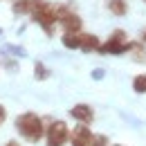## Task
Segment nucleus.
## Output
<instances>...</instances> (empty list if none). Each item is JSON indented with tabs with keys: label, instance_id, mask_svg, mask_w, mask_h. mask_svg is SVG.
<instances>
[{
	"label": "nucleus",
	"instance_id": "f257e3e1",
	"mask_svg": "<svg viewBox=\"0 0 146 146\" xmlns=\"http://www.w3.org/2000/svg\"><path fill=\"white\" fill-rule=\"evenodd\" d=\"M16 130H18L20 137H25L27 142L36 144L43 139L45 135V126H43V119L38 117L36 112H23L16 117Z\"/></svg>",
	"mask_w": 146,
	"mask_h": 146
},
{
	"label": "nucleus",
	"instance_id": "f03ea898",
	"mask_svg": "<svg viewBox=\"0 0 146 146\" xmlns=\"http://www.w3.org/2000/svg\"><path fill=\"white\" fill-rule=\"evenodd\" d=\"M32 18H34V23H36L47 36L54 34V23L58 20V16H56V7L52 2H47V0H34Z\"/></svg>",
	"mask_w": 146,
	"mask_h": 146
},
{
	"label": "nucleus",
	"instance_id": "7ed1b4c3",
	"mask_svg": "<svg viewBox=\"0 0 146 146\" xmlns=\"http://www.w3.org/2000/svg\"><path fill=\"white\" fill-rule=\"evenodd\" d=\"M56 16H58L61 27L65 29V34H81L83 20H81V16L74 11L70 5H61V7H56Z\"/></svg>",
	"mask_w": 146,
	"mask_h": 146
},
{
	"label": "nucleus",
	"instance_id": "20e7f679",
	"mask_svg": "<svg viewBox=\"0 0 146 146\" xmlns=\"http://www.w3.org/2000/svg\"><path fill=\"white\" fill-rule=\"evenodd\" d=\"M128 47H130L128 34L124 29H115V32L110 34L108 40L99 45L97 52H99V54H124V52H128Z\"/></svg>",
	"mask_w": 146,
	"mask_h": 146
},
{
	"label": "nucleus",
	"instance_id": "39448f33",
	"mask_svg": "<svg viewBox=\"0 0 146 146\" xmlns=\"http://www.w3.org/2000/svg\"><path fill=\"white\" fill-rule=\"evenodd\" d=\"M45 137H47V146H63L68 139H70V130H68V124L56 119L50 124V128H45Z\"/></svg>",
	"mask_w": 146,
	"mask_h": 146
},
{
	"label": "nucleus",
	"instance_id": "423d86ee",
	"mask_svg": "<svg viewBox=\"0 0 146 146\" xmlns=\"http://www.w3.org/2000/svg\"><path fill=\"white\" fill-rule=\"evenodd\" d=\"M90 137H92V133H90V128H88V124H79L70 133V144L72 146H88Z\"/></svg>",
	"mask_w": 146,
	"mask_h": 146
},
{
	"label": "nucleus",
	"instance_id": "0eeeda50",
	"mask_svg": "<svg viewBox=\"0 0 146 146\" xmlns=\"http://www.w3.org/2000/svg\"><path fill=\"white\" fill-rule=\"evenodd\" d=\"M70 115L81 124H92V119H94V112H92V108L88 104H74L70 108Z\"/></svg>",
	"mask_w": 146,
	"mask_h": 146
},
{
	"label": "nucleus",
	"instance_id": "6e6552de",
	"mask_svg": "<svg viewBox=\"0 0 146 146\" xmlns=\"http://www.w3.org/2000/svg\"><path fill=\"white\" fill-rule=\"evenodd\" d=\"M99 36H94V34H81V47L79 50H83V52H97L99 50Z\"/></svg>",
	"mask_w": 146,
	"mask_h": 146
},
{
	"label": "nucleus",
	"instance_id": "1a4fd4ad",
	"mask_svg": "<svg viewBox=\"0 0 146 146\" xmlns=\"http://www.w3.org/2000/svg\"><path fill=\"white\" fill-rule=\"evenodd\" d=\"M106 7H108L110 14H115V16H126V11H128V2L126 0H108Z\"/></svg>",
	"mask_w": 146,
	"mask_h": 146
},
{
	"label": "nucleus",
	"instance_id": "9d476101",
	"mask_svg": "<svg viewBox=\"0 0 146 146\" xmlns=\"http://www.w3.org/2000/svg\"><path fill=\"white\" fill-rule=\"evenodd\" d=\"M32 7H34V0H16L11 5V11L14 14H32Z\"/></svg>",
	"mask_w": 146,
	"mask_h": 146
},
{
	"label": "nucleus",
	"instance_id": "9b49d317",
	"mask_svg": "<svg viewBox=\"0 0 146 146\" xmlns=\"http://www.w3.org/2000/svg\"><path fill=\"white\" fill-rule=\"evenodd\" d=\"M61 43H63L68 50H79V47H81V34H63Z\"/></svg>",
	"mask_w": 146,
	"mask_h": 146
},
{
	"label": "nucleus",
	"instance_id": "f8f14e48",
	"mask_svg": "<svg viewBox=\"0 0 146 146\" xmlns=\"http://www.w3.org/2000/svg\"><path fill=\"white\" fill-rule=\"evenodd\" d=\"M50 74H52V70H50L45 63H40V61L34 63V79H36V81H45V79H50Z\"/></svg>",
	"mask_w": 146,
	"mask_h": 146
},
{
	"label": "nucleus",
	"instance_id": "ddd939ff",
	"mask_svg": "<svg viewBox=\"0 0 146 146\" xmlns=\"http://www.w3.org/2000/svg\"><path fill=\"white\" fill-rule=\"evenodd\" d=\"M133 90L137 92V94H144L146 92V74H137L133 79Z\"/></svg>",
	"mask_w": 146,
	"mask_h": 146
},
{
	"label": "nucleus",
	"instance_id": "4468645a",
	"mask_svg": "<svg viewBox=\"0 0 146 146\" xmlns=\"http://www.w3.org/2000/svg\"><path fill=\"white\" fill-rule=\"evenodd\" d=\"M88 146H108V137L106 135H92Z\"/></svg>",
	"mask_w": 146,
	"mask_h": 146
},
{
	"label": "nucleus",
	"instance_id": "2eb2a0df",
	"mask_svg": "<svg viewBox=\"0 0 146 146\" xmlns=\"http://www.w3.org/2000/svg\"><path fill=\"white\" fill-rule=\"evenodd\" d=\"M5 52H11V54H16L18 58H23V56H27V52H25L23 47H16V45H7V47H5Z\"/></svg>",
	"mask_w": 146,
	"mask_h": 146
},
{
	"label": "nucleus",
	"instance_id": "dca6fc26",
	"mask_svg": "<svg viewBox=\"0 0 146 146\" xmlns=\"http://www.w3.org/2000/svg\"><path fill=\"white\" fill-rule=\"evenodd\" d=\"M92 79H94V81H101V79H104V74H106V72H104V70H101V68H94V70H92Z\"/></svg>",
	"mask_w": 146,
	"mask_h": 146
},
{
	"label": "nucleus",
	"instance_id": "f3484780",
	"mask_svg": "<svg viewBox=\"0 0 146 146\" xmlns=\"http://www.w3.org/2000/svg\"><path fill=\"white\" fill-rule=\"evenodd\" d=\"M5 119H7V108H5L2 104H0V124H2Z\"/></svg>",
	"mask_w": 146,
	"mask_h": 146
},
{
	"label": "nucleus",
	"instance_id": "a211bd4d",
	"mask_svg": "<svg viewBox=\"0 0 146 146\" xmlns=\"http://www.w3.org/2000/svg\"><path fill=\"white\" fill-rule=\"evenodd\" d=\"M5 146H20V144H18V142H14V139H11V142H7Z\"/></svg>",
	"mask_w": 146,
	"mask_h": 146
},
{
	"label": "nucleus",
	"instance_id": "6ab92c4d",
	"mask_svg": "<svg viewBox=\"0 0 146 146\" xmlns=\"http://www.w3.org/2000/svg\"><path fill=\"white\" fill-rule=\"evenodd\" d=\"M142 43H146V29L142 32Z\"/></svg>",
	"mask_w": 146,
	"mask_h": 146
},
{
	"label": "nucleus",
	"instance_id": "aec40b11",
	"mask_svg": "<svg viewBox=\"0 0 146 146\" xmlns=\"http://www.w3.org/2000/svg\"><path fill=\"white\" fill-rule=\"evenodd\" d=\"M112 146H124V144H112Z\"/></svg>",
	"mask_w": 146,
	"mask_h": 146
},
{
	"label": "nucleus",
	"instance_id": "412c9836",
	"mask_svg": "<svg viewBox=\"0 0 146 146\" xmlns=\"http://www.w3.org/2000/svg\"><path fill=\"white\" fill-rule=\"evenodd\" d=\"M0 34H2V29H0Z\"/></svg>",
	"mask_w": 146,
	"mask_h": 146
},
{
	"label": "nucleus",
	"instance_id": "4be33fe9",
	"mask_svg": "<svg viewBox=\"0 0 146 146\" xmlns=\"http://www.w3.org/2000/svg\"><path fill=\"white\" fill-rule=\"evenodd\" d=\"M14 2H16V0H14Z\"/></svg>",
	"mask_w": 146,
	"mask_h": 146
},
{
	"label": "nucleus",
	"instance_id": "5701e85b",
	"mask_svg": "<svg viewBox=\"0 0 146 146\" xmlns=\"http://www.w3.org/2000/svg\"><path fill=\"white\" fill-rule=\"evenodd\" d=\"M144 2H146V0H144Z\"/></svg>",
	"mask_w": 146,
	"mask_h": 146
}]
</instances>
